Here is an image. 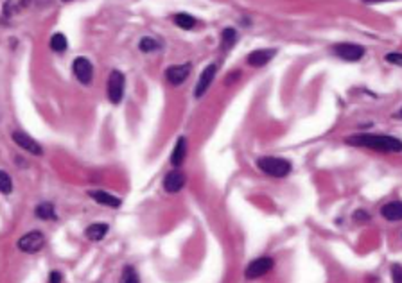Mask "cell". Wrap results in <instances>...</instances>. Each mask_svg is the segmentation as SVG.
<instances>
[{"label":"cell","mask_w":402,"mask_h":283,"mask_svg":"<svg viewBox=\"0 0 402 283\" xmlns=\"http://www.w3.org/2000/svg\"><path fill=\"white\" fill-rule=\"evenodd\" d=\"M51 49L54 52H65L67 51V38L65 34H54L51 38Z\"/></svg>","instance_id":"obj_22"},{"label":"cell","mask_w":402,"mask_h":283,"mask_svg":"<svg viewBox=\"0 0 402 283\" xmlns=\"http://www.w3.org/2000/svg\"><path fill=\"white\" fill-rule=\"evenodd\" d=\"M185 183H187L185 174L182 172V170L176 169V170H171V172L165 176V179H164V188H165L169 194H176L185 187Z\"/></svg>","instance_id":"obj_10"},{"label":"cell","mask_w":402,"mask_h":283,"mask_svg":"<svg viewBox=\"0 0 402 283\" xmlns=\"http://www.w3.org/2000/svg\"><path fill=\"white\" fill-rule=\"evenodd\" d=\"M0 192L2 194H11L13 192V181L11 177L4 172V170H0Z\"/></svg>","instance_id":"obj_23"},{"label":"cell","mask_w":402,"mask_h":283,"mask_svg":"<svg viewBox=\"0 0 402 283\" xmlns=\"http://www.w3.org/2000/svg\"><path fill=\"white\" fill-rule=\"evenodd\" d=\"M187 151H189L187 138L182 136V138H178V143H176V147H174V151H172L171 154V163L174 165V167H182V163H183L185 158H187Z\"/></svg>","instance_id":"obj_13"},{"label":"cell","mask_w":402,"mask_h":283,"mask_svg":"<svg viewBox=\"0 0 402 283\" xmlns=\"http://www.w3.org/2000/svg\"><path fill=\"white\" fill-rule=\"evenodd\" d=\"M276 54V51L273 49H260V51H253L248 56V65L250 67H264L273 59V56Z\"/></svg>","instance_id":"obj_12"},{"label":"cell","mask_w":402,"mask_h":283,"mask_svg":"<svg viewBox=\"0 0 402 283\" xmlns=\"http://www.w3.org/2000/svg\"><path fill=\"white\" fill-rule=\"evenodd\" d=\"M61 280H63V276H61V272L57 271H52L51 276H49V283H61Z\"/></svg>","instance_id":"obj_26"},{"label":"cell","mask_w":402,"mask_h":283,"mask_svg":"<svg viewBox=\"0 0 402 283\" xmlns=\"http://www.w3.org/2000/svg\"><path fill=\"white\" fill-rule=\"evenodd\" d=\"M348 145H357V147H366L381 153H401L402 143L395 136L386 135H354L345 138Z\"/></svg>","instance_id":"obj_1"},{"label":"cell","mask_w":402,"mask_h":283,"mask_svg":"<svg viewBox=\"0 0 402 283\" xmlns=\"http://www.w3.org/2000/svg\"><path fill=\"white\" fill-rule=\"evenodd\" d=\"M257 167L264 174L273 176V177H286L291 172V161L284 158H273V156H262L257 159Z\"/></svg>","instance_id":"obj_2"},{"label":"cell","mask_w":402,"mask_h":283,"mask_svg":"<svg viewBox=\"0 0 402 283\" xmlns=\"http://www.w3.org/2000/svg\"><path fill=\"white\" fill-rule=\"evenodd\" d=\"M90 197L99 204H104V206H110V208H117L121 206V199L111 195V194L104 192V190H92L90 192Z\"/></svg>","instance_id":"obj_14"},{"label":"cell","mask_w":402,"mask_h":283,"mask_svg":"<svg viewBox=\"0 0 402 283\" xmlns=\"http://www.w3.org/2000/svg\"><path fill=\"white\" fill-rule=\"evenodd\" d=\"M273 267H275V260H273V258H270V256H260V258L253 260L252 264L246 267L244 276H246L248 280H257V278L268 274Z\"/></svg>","instance_id":"obj_4"},{"label":"cell","mask_w":402,"mask_h":283,"mask_svg":"<svg viewBox=\"0 0 402 283\" xmlns=\"http://www.w3.org/2000/svg\"><path fill=\"white\" fill-rule=\"evenodd\" d=\"M236 41H237L236 29L232 27L224 29L223 34H221V49H223V51H228V49H232V47L236 45Z\"/></svg>","instance_id":"obj_18"},{"label":"cell","mask_w":402,"mask_h":283,"mask_svg":"<svg viewBox=\"0 0 402 283\" xmlns=\"http://www.w3.org/2000/svg\"><path fill=\"white\" fill-rule=\"evenodd\" d=\"M334 52L345 61H359L365 56V47L354 43H338L334 45Z\"/></svg>","instance_id":"obj_6"},{"label":"cell","mask_w":402,"mask_h":283,"mask_svg":"<svg viewBox=\"0 0 402 283\" xmlns=\"http://www.w3.org/2000/svg\"><path fill=\"white\" fill-rule=\"evenodd\" d=\"M190 68L192 67H190L189 63H187V65H174V67H169L165 70V79L174 86L182 85V83L189 77Z\"/></svg>","instance_id":"obj_11"},{"label":"cell","mask_w":402,"mask_h":283,"mask_svg":"<svg viewBox=\"0 0 402 283\" xmlns=\"http://www.w3.org/2000/svg\"><path fill=\"white\" fill-rule=\"evenodd\" d=\"M386 61L393 63V65H397V67H401L402 65V54L401 52H391V54L386 56Z\"/></svg>","instance_id":"obj_24"},{"label":"cell","mask_w":402,"mask_h":283,"mask_svg":"<svg viewBox=\"0 0 402 283\" xmlns=\"http://www.w3.org/2000/svg\"><path fill=\"white\" fill-rule=\"evenodd\" d=\"M106 233H108V224H104V222H95V224H92V226H88L85 235L90 238L92 242H99V240H103Z\"/></svg>","instance_id":"obj_16"},{"label":"cell","mask_w":402,"mask_h":283,"mask_svg":"<svg viewBox=\"0 0 402 283\" xmlns=\"http://www.w3.org/2000/svg\"><path fill=\"white\" fill-rule=\"evenodd\" d=\"M138 49H140L144 54H147V52H153V51H156V49H160V41H156L155 38H149V36H146V38H142V40H140V43H138Z\"/></svg>","instance_id":"obj_20"},{"label":"cell","mask_w":402,"mask_h":283,"mask_svg":"<svg viewBox=\"0 0 402 283\" xmlns=\"http://www.w3.org/2000/svg\"><path fill=\"white\" fill-rule=\"evenodd\" d=\"M72 70H74L75 77L83 83V85H88L93 77V68L92 63L88 61L86 57H75L74 65H72Z\"/></svg>","instance_id":"obj_8"},{"label":"cell","mask_w":402,"mask_h":283,"mask_svg":"<svg viewBox=\"0 0 402 283\" xmlns=\"http://www.w3.org/2000/svg\"><path fill=\"white\" fill-rule=\"evenodd\" d=\"M381 215L384 217V219H388V221L391 222H397L402 219V204L401 201H391V203L384 204L383 208H381Z\"/></svg>","instance_id":"obj_15"},{"label":"cell","mask_w":402,"mask_h":283,"mask_svg":"<svg viewBox=\"0 0 402 283\" xmlns=\"http://www.w3.org/2000/svg\"><path fill=\"white\" fill-rule=\"evenodd\" d=\"M216 72H218V65H216V63H210V65L201 72L200 79H198V85H196V90H194L196 97H201L208 88H210L214 77H216Z\"/></svg>","instance_id":"obj_9"},{"label":"cell","mask_w":402,"mask_h":283,"mask_svg":"<svg viewBox=\"0 0 402 283\" xmlns=\"http://www.w3.org/2000/svg\"><path fill=\"white\" fill-rule=\"evenodd\" d=\"M45 246V235L41 231H31L25 233L20 240H18V249L23 253H36Z\"/></svg>","instance_id":"obj_5"},{"label":"cell","mask_w":402,"mask_h":283,"mask_svg":"<svg viewBox=\"0 0 402 283\" xmlns=\"http://www.w3.org/2000/svg\"><path fill=\"white\" fill-rule=\"evenodd\" d=\"M174 23H176L180 29L190 31V29L196 25V18L190 17V15H187V13H178V15H174Z\"/></svg>","instance_id":"obj_19"},{"label":"cell","mask_w":402,"mask_h":283,"mask_svg":"<svg viewBox=\"0 0 402 283\" xmlns=\"http://www.w3.org/2000/svg\"><path fill=\"white\" fill-rule=\"evenodd\" d=\"M11 138L15 140L17 145H20V147H22L23 151H27L29 154H35V156H41V154H43V149H41L40 143L36 140H33L29 135L22 133V131H13Z\"/></svg>","instance_id":"obj_7"},{"label":"cell","mask_w":402,"mask_h":283,"mask_svg":"<svg viewBox=\"0 0 402 283\" xmlns=\"http://www.w3.org/2000/svg\"><path fill=\"white\" fill-rule=\"evenodd\" d=\"M121 283H140V278H138V272L135 271V267L131 265L124 267L121 276Z\"/></svg>","instance_id":"obj_21"},{"label":"cell","mask_w":402,"mask_h":283,"mask_svg":"<svg viewBox=\"0 0 402 283\" xmlns=\"http://www.w3.org/2000/svg\"><path fill=\"white\" fill-rule=\"evenodd\" d=\"M391 274H393V283H402V280H401V265H399V264H395V265H393V269H391Z\"/></svg>","instance_id":"obj_25"},{"label":"cell","mask_w":402,"mask_h":283,"mask_svg":"<svg viewBox=\"0 0 402 283\" xmlns=\"http://www.w3.org/2000/svg\"><path fill=\"white\" fill-rule=\"evenodd\" d=\"M36 217L43 219V221H52V219H56V210L51 203H41L36 206Z\"/></svg>","instance_id":"obj_17"},{"label":"cell","mask_w":402,"mask_h":283,"mask_svg":"<svg viewBox=\"0 0 402 283\" xmlns=\"http://www.w3.org/2000/svg\"><path fill=\"white\" fill-rule=\"evenodd\" d=\"M354 221H368V213H365V210H357L356 213H354Z\"/></svg>","instance_id":"obj_27"},{"label":"cell","mask_w":402,"mask_h":283,"mask_svg":"<svg viewBox=\"0 0 402 283\" xmlns=\"http://www.w3.org/2000/svg\"><path fill=\"white\" fill-rule=\"evenodd\" d=\"M124 75L119 70H113L108 77V99L110 102L113 104H119L122 101V95H124Z\"/></svg>","instance_id":"obj_3"}]
</instances>
